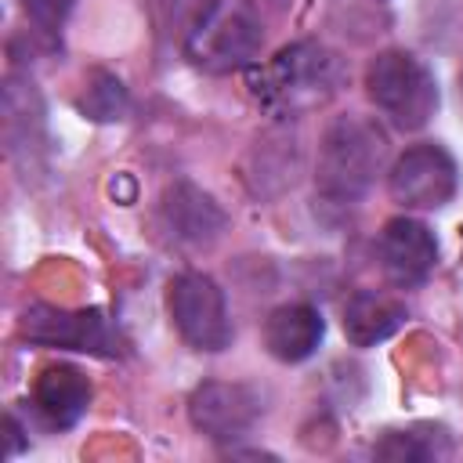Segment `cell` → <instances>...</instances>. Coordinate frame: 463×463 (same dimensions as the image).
I'll return each mask as SVG.
<instances>
[{
    "label": "cell",
    "instance_id": "obj_1",
    "mask_svg": "<svg viewBox=\"0 0 463 463\" xmlns=\"http://www.w3.org/2000/svg\"><path fill=\"white\" fill-rule=\"evenodd\" d=\"M387 156L383 130L365 116H340L329 123L318 145L315 184L329 203H358L376 181Z\"/></svg>",
    "mask_w": 463,
    "mask_h": 463
},
{
    "label": "cell",
    "instance_id": "obj_2",
    "mask_svg": "<svg viewBox=\"0 0 463 463\" xmlns=\"http://www.w3.org/2000/svg\"><path fill=\"white\" fill-rule=\"evenodd\" d=\"M344 83V61L336 51L315 40L282 47L257 76V94L282 116L311 112L326 105Z\"/></svg>",
    "mask_w": 463,
    "mask_h": 463
},
{
    "label": "cell",
    "instance_id": "obj_3",
    "mask_svg": "<svg viewBox=\"0 0 463 463\" xmlns=\"http://www.w3.org/2000/svg\"><path fill=\"white\" fill-rule=\"evenodd\" d=\"M260 43L264 29L250 0H206L184 29V58L206 72L246 69Z\"/></svg>",
    "mask_w": 463,
    "mask_h": 463
},
{
    "label": "cell",
    "instance_id": "obj_4",
    "mask_svg": "<svg viewBox=\"0 0 463 463\" xmlns=\"http://www.w3.org/2000/svg\"><path fill=\"white\" fill-rule=\"evenodd\" d=\"M373 105L402 130H420L438 109L434 76L409 51H383L365 69Z\"/></svg>",
    "mask_w": 463,
    "mask_h": 463
},
{
    "label": "cell",
    "instance_id": "obj_5",
    "mask_svg": "<svg viewBox=\"0 0 463 463\" xmlns=\"http://www.w3.org/2000/svg\"><path fill=\"white\" fill-rule=\"evenodd\" d=\"M166 307L177 333L199 351H224L232 340V322L221 286L203 271H184L166 289Z\"/></svg>",
    "mask_w": 463,
    "mask_h": 463
},
{
    "label": "cell",
    "instance_id": "obj_6",
    "mask_svg": "<svg viewBox=\"0 0 463 463\" xmlns=\"http://www.w3.org/2000/svg\"><path fill=\"white\" fill-rule=\"evenodd\" d=\"M387 188L409 210H438L456 195V163L438 145H412L394 159Z\"/></svg>",
    "mask_w": 463,
    "mask_h": 463
},
{
    "label": "cell",
    "instance_id": "obj_7",
    "mask_svg": "<svg viewBox=\"0 0 463 463\" xmlns=\"http://www.w3.org/2000/svg\"><path fill=\"white\" fill-rule=\"evenodd\" d=\"M188 416L192 427L203 430L213 441H235L250 434V427L260 416V398L246 383H199L188 398Z\"/></svg>",
    "mask_w": 463,
    "mask_h": 463
},
{
    "label": "cell",
    "instance_id": "obj_8",
    "mask_svg": "<svg viewBox=\"0 0 463 463\" xmlns=\"http://www.w3.org/2000/svg\"><path fill=\"white\" fill-rule=\"evenodd\" d=\"M434 260H438V242H434V235L423 221L394 217V221L383 224V232H380V264H383V275L394 286H402V289L420 286L434 271Z\"/></svg>",
    "mask_w": 463,
    "mask_h": 463
},
{
    "label": "cell",
    "instance_id": "obj_9",
    "mask_svg": "<svg viewBox=\"0 0 463 463\" xmlns=\"http://www.w3.org/2000/svg\"><path fill=\"white\" fill-rule=\"evenodd\" d=\"M159 221H163L166 235H170L174 242L192 246V250L210 246V242L224 232V224H228L224 210H221L206 192H199V188L188 184V181L166 188L163 206H159Z\"/></svg>",
    "mask_w": 463,
    "mask_h": 463
},
{
    "label": "cell",
    "instance_id": "obj_10",
    "mask_svg": "<svg viewBox=\"0 0 463 463\" xmlns=\"http://www.w3.org/2000/svg\"><path fill=\"white\" fill-rule=\"evenodd\" d=\"M25 336L40 344H58L72 351H94L112 354V333L101 311H54V307H33L25 315Z\"/></svg>",
    "mask_w": 463,
    "mask_h": 463
},
{
    "label": "cell",
    "instance_id": "obj_11",
    "mask_svg": "<svg viewBox=\"0 0 463 463\" xmlns=\"http://www.w3.org/2000/svg\"><path fill=\"white\" fill-rule=\"evenodd\" d=\"M33 405L47 427H72L90 405V383L72 365H47L33 383Z\"/></svg>",
    "mask_w": 463,
    "mask_h": 463
},
{
    "label": "cell",
    "instance_id": "obj_12",
    "mask_svg": "<svg viewBox=\"0 0 463 463\" xmlns=\"http://www.w3.org/2000/svg\"><path fill=\"white\" fill-rule=\"evenodd\" d=\"M326 322L311 304H282L264 322V347L279 362H304L322 344Z\"/></svg>",
    "mask_w": 463,
    "mask_h": 463
},
{
    "label": "cell",
    "instance_id": "obj_13",
    "mask_svg": "<svg viewBox=\"0 0 463 463\" xmlns=\"http://www.w3.org/2000/svg\"><path fill=\"white\" fill-rule=\"evenodd\" d=\"M405 322V304L387 297V293H354L344 307V333L354 347H373L380 340H387L391 333H398Z\"/></svg>",
    "mask_w": 463,
    "mask_h": 463
},
{
    "label": "cell",
    "instance_id": "obj_14",
    "mask_svg": "<svg viewBox=\"0 0 463 463\" xmlns=\"http://www.w3.org/2000/svg\"><path fill=\"white\" fill-rule=\"evenodd\" d=\"M43 130V105L40 94L33 90L29 80H7L4 87V134H7V148L11 156L29 152L40 141Z\"/></svg>",
    "mask_w": 463,
    "mask_h": 463
},
{
    "label": "cell",
    "instance_id": "obj_15",
    "mask_svg": "<svg viewBox=\"0 0 463 463\" xmlns=\"http://www.w3.org/2000/svg\"><path fill=\"white\" fill-rule=\"evenodd\" d=\"M438 438H445L441 427H409V430H387V438L373 449L380 459H430L449 449H438Z\"/></svg>",
    "mask_w": 463,
    "mask_h": 463
},
{
    "label": "cell",
    "instance_id": "obj_16",
    "mask_svg": "<svg viewBox=\"0 0 463 463\" xmlns=\"http://www.w3.org/2000/svg\"><path fill=\"white\" fill-rule=\"evenodd\" d=\"M80 109H83L90 119H98V123L119 119V116L127 112V90H123V83H119L116 76L94 72L90 83H87V90H83V98H80Z\"/></svg>",
    "mask_w": 463,
    "mask_h": 463
},
{
    "label": "cell",
    "instance_id": "obj_17",
    "mask_svg": "<svg viewBox=\"0 0 463 463\" xmlns=\"http://www.w3.org/2000/svg\"><path fill=\"white\" fill-rule=\"evenodd\" d=\"M72 4H76V0H18V7L25 11V18H29L33 25H40L43 33L58 29V25L69 18Z\"/></svg>",
    "mask_w": 463,
    "mask_h": 463
},
{
    "label": "cell",
    "instance_id": "obj_18",
    "mask_svg": "<svg viewBox=\"0 0 463 463\" xmlns=\"http://www.w3.org/2000/svg\"><path fill=\"white\" fill-rule=\"evenodd\" d=\"M148 4H152L156 14H163L166 22H170V18L177 22L181 14H192V18H195V11H199L206 0H148Z\"/></svg>",
    "mask_w": 463,
    "mask_h": 463
},
{
    "label": "cell",
    "instance_id": "obj_19",
    "mask_svg": "<svg viewBox=\"0 0 463 463\" xmlns=\"http://www.w3.org/2000/svg\"><path fill=\"white\" fill-rule=\"evenodd\" d=\"M459 90H463V72H459Z\"/></svg>",
    "mask_w": 463,
    "mask_h": 463
}]
</instances>
